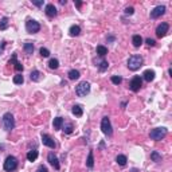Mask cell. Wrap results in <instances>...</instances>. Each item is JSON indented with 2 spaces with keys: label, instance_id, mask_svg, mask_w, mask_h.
Masks as SVG:
<instances>
[{
  "label": "cell",
  "instance_id": "d590c367",
  "mask_svg": "<svg viewBox=\"0 0 172 172\" xmlns=\"http://www.w3.org/2000/svg\"><path fill=\"white\" fill-rule=\"evenodd\" d=\"M133 12H134L133 7H126L125 8V15H133Z\"/></svg>",
  "mask_w": 172,
  "mask_h": 172
},
{
  "label": "cell",
  "instance_id": "e575fe53",
  "mask_svg": "<svg viewBox=\"0 0 172 172\" xmlns=\"http://www.w3.org/2000/svg\"><path fill=\"white\" fill-rule=\"evenodd\" d=\"M16 58H18V55H16V53H14V54H12V58L9 59L8 65H15V62L18 61V59H16Z\"/></svg>",
  "mask_w": 172,
  "mask_h": 172
},
{
  "label": "cell",
  "instance_id": "4dcf8cb0",
  "mask_svg": "<svg viewBox=\"0 0 172 172\" xmlns=\"http://www.w3.org/2000/svg\"><path fill=\"white\" fill-rule=\"evenodd\" d=\"M39 53H41V55L43 57V58H47V57H50V51L47 49H44V47H41Z\"/></svg>",
  "mask_w": 172,
  "mask_h": 172
},
{
  "label": "cell",
  "instance_id": "5b68a950",
  "mask_svg": "<svg viewBox=\"0 0 172 172\" xmlns=\"http://www.w3.org/2000/svg\"><path fill=\"white\" fill-rule=\"evenodd\" d=\"M4 171L7 172H12L18 168V159L15 156H7L6 161H4Z\"/></svg>",
  "mask_w": 172,
  "mask_h": 172
},
{
  "label": "cell",
  "instance_id": "f1b7e54d",
  "mask_svg": "<svg viewBox=\"0 0 172 172\" xmlns=\"http://www.w3.org/2000/svg\"><path fill=\"white\" fill-rule=\"evenodd\" d=\"M24 82V78L22 74H16V75L14 77V83L15 85H22Z\"/></svg>",
  "mask_w": 172,
  "mask_h": 172
},
{
  "label": "cell",
  "instance_id": "8992f818",
  "mask_svg": "<svg viewBox=\"0 0 172 172\" xmlns=\"http://www.w3.org/2000/svg\"><path fill=\"white\" fill-rule=\"evenodd\" d=\"M101 129L102 132H104V134L108 137H110L112 134H113V129H112V124H110V120H109L108 116L102 117L101 120Z\"/></svg>",
  "mask_w": 172,
  "mask_h": 172
},
{
  "label": "cell",
  "instance_id": "ab89813d",
  "mask_svg": "<svg viewBox=\"0 0 172 172\" xmlns=\"http://www.w3.org/2000/svg\"><path fill=\"white\" fill-rule=\"evenodd\" d=\"M4 47H6V42H1L0 43V55L4 53Z\"/></svg>",
  "mask_w": 172,
  "mask_h": 172
},
{
  "label": "cell",
  "instance_id": "52a82bcc",
  "mask_svg": "<svg viewBox=\"0 0 172 172\" xmlns=\"http://www.w3.org/2000/svg\"><path fill=\"white\" fill-rule=\"evenodd\" d=\"M143 86V78H141L140 75H134L133 78L131 79V82H129V89H131L132 91H139L140 90V88Z\"/></svg>",
  "mask_w": 172,
  "mask_h": 172
},
{
  "label": "cell",
  "instance_id": "d4e9b609",
  "mask_svg": "<svg viewBox=\"0 0 172 172\" xmlns=\"http://www.w3.org/2000/svg\"><path fill=\"white\" fill-rule=\"evenodd\" d=\"M86 165H88V168H93V167H94L93 151H90V152H89V155H88V160H86Z\"/></svg>",
  "mask_w": 172,
  "mask_h": 172
},
{
  "label": "cell",
  "instance_id": "83f0119b",
  "mask_svg": "<svg viewBox=\"0 0 172 172\" xmlns=\"http://www.w3.org/2000/svg\"><path fill=\"white\" fill-rule=\"evenodd\" d=\"M97 54L99 57H105L108 54V49L105 46H97Z\"/></svg>",
  "mask_w": 172,
  "mask_h": 172
},
{
  "label": "cell",
  "instance_id": "7c38bea8",
  "mask_svg": "<svg viewBox=\"0 0 172 172\" xmlns=\"http://www.w3.org/2000/svg\"><path fill=\"white\" fill-rule=\"evenodd\" d=\"M47 160H49V163L51 164V165H53L55 169H59V168H61L59 160H58V157H57V155L54 153V152H50V153L47 155Z\"/></svg>",
  "mask_w": 172,
  "mask_h": 172
},
{
  "label": "cell",
  "instance_id": "2e32d148",
  "mask_svg": "<svg viewBox=\"0 0 172 172\" xmlns=\"http://www.w3.org/2000/svg\"><path fill=\"white\" fill-rule=\"evenodd\" d=\"M30 78H31V81L34 82H39L42 78V73L39 70H32L31 74H30Z\"/></svg>",
  "mask_w": 172,
  "mask_h": 172
},
{
  "label": "cell",
  "instance_id": "277c9868",
  "mask_svg": "<svg viewBox=\"0 0 172 172\" xmlns=\"http://www.w3.org/2000/svg\"><path fill=\"white\" fill-rule=\"evenodd\" d=\"M75 93L78 97H86L89 93H90V83L86 81H82L77 85L75 88Z\"/></svg>",
  "mask_w": 172,
  "mask_h": 172
},
{
  "label": "cell",
  "instance_id": "e0dca14e",
  "mask_svg": "<svg viewBox=\"0 0 172 172\" xmlns=\"http://www.w3.org/2000/svg\"><path fill=\"white\" fill-rule=\"evenodd\" d=\"M53 125H54V129H57V131L62 129V126H63V118H62V117H55Z\"/></svg>",
  "mask_w": 172,
  "mask_h": 172
},
{
  "label": "cell",
  "instance_id": "8fae6325",
  "mask_svg": "<svg viewBox=\"0 0 172 172\" xmlns=\"http://www.w3.org/2000/svg\"><path fill=\"white\" fill-rule=\"evenodd\" d=\"M42 143H43V145L49 147V148H51V149H54L57 147L54 139L51 136H49V134H46V133H42Z\"/></svg>",
  "mask_w": 172,
  "mask_h": 172
},
{
  "label": "cell",
  "instance_id": "d6a6232c",
  "mask_svg": "<svg viewBox=\"0 0 172 172\" xmlns=\"http://www.w3.org/2000/svg\"><path fill=\"white\" fill-rule=\"evenodd\" d=\"M14 67H15V70L16 71H23V66H22V63L20 62H15V65H14Z\"/></svg>",
  "mask_w": 172,
  "mask_h": 172
},
{
  "label": "cell",
  "instance_id": "74e56055",
  "mask_svg": "<svg viewBox=\"0 0 172 172\" xmlns=\"http://www.w3.org/2000/svg\"><path fill=\"white\" fill-rule=\"evenodd\" d=\"M32 4H34V6H36V7H43L44 1H43V0H39V1H35V0H34V1H32Z\"/></svg>",
  "mask_w": 172,
  "mask_h": 172
},
{
  "label": "cell",
  "instance_id": "4fadbf2b",
  "mask_svg": "<svg viewBox=\"0 0 172 172\" xmlns=\"http://www.w3.org/2000/svg\"><path fill=\"white\" fill-rule=\"evenodd\" d=\"M44 12H46V15L49 16V18H55L57 14H58V11H57L55 6L54 4H46V8H44Z\"/></svg>",
  "mask_w": 172,
  "mask_h": 172
},
{
  "label": "cell",
  "instance_id": "7402d4cb",
  "mask_svg": "<svg viewBox=\"0 0 172 172\" xmlns=\"http://www.w3.org/2000/svg\"><path fill=\"white\" fill-rule=\"evenodd\" d=\"M8 24H9V19L7 18V16H4V18L0 19V30H1V31H4V30L8 28Z\"/></svg>",
  "mask_w": 172,
  "mask_h": 172
},
{
  "label": "cell",
  "instance_id": "5bb4252c",
  "mask_svg": "<svg viewBox=\"0 0 172 172\" xmlns=\"http://www.w3.org/2000/svg\"><path fill=\"white\" fill-rule=\"evenodd\" d=\"M143 78L145 79L147 82H152L155 79V71L151 70V69L145 70V71H144V74H143Z\"/></svg>",
  "mask_w": 172,
  "mask_h": 172
},
{
  "label": "cell",
  "instance_id": "4316f807",
  "mask_svg": "<svg viewBox=\"0 0 172 172\" xmlns=\"http://www.w3.org/2000/svg\"><path fill=\"white\" fill-rule=\"evenodd\" d=\"M151 160L152 161H156V163H159V161H161V155L157 151L151 152Z\"/></svg>",
  "mask_w": 172,
  "mask_h": 172
},
{
  "label": "cell",
  "instance_id": "44dd1931",
  "mask_svg": "<svg viewBox=\"0 0 172 172\" xmlns=\"http://www.w3.org/2000/svg\"><path fill=\"white\" fill-rule=\"evenodd\" d=\"M69 79H71V81H75V79H78L79 77H81V74H79V71L78 70H75V69H73V70H70L69 71Z\"/></svg>",
  "mask_w": 172,
  "mask_h": 172
},
{
  "label": "cell",
  "instance_id": "3957f363",
  "mask_svg": "<svg viewBox=\"0 0 172 172\" xmlns=\"http://www.w3.org/2000/svg\"><path fill=\"white\" fill-rule=\"evenodd\" d=\"M167 133H168V129L164 128V126H161V128H155V129H152V131H151L149 137H151L152 140H155V141H160L167 136Z\"/></svg>",
  "mask_w": 172,
  "mask_h": 172
},
{
  "label": "cell",
  "instance_id": "d6986e66",
  "mask_svg": "<svg viewBox=\"0 0 172 172\" xmlns=\"http://www.w3.org/2000/svg\"><path fill=\"white\" fill-rule=\"evenodd\" d=\"M69 32H70V36H78L79 34H81V27L77 26V24H74V26L70 27Z\"/></svg>",
  "mask_w": 172,
  "mask_h": 172
},
{
  "label": "cell",
  "instance_id": "60d3db41",
  "mask_svg": "<svg viewBox=\"0 0 172 172\" xmlns=\"http://www.w3.org/2000/svg\"><path fill=\"white\" fill-rule=\"evenodd\" d=\"M74 4H75V7H78V8L82 7V1H74Z\"/></svg>",
  "mask_w": 172,
  "mask_h": 172
},
{
  "label": "cell",
  "instance_id": "484cf974",
  "mask_svg": "<svg viewBox=\"0 0 172 172\" xmlns=\"http://www.w3.org/2000/svg\"><path fill=\"white\" fill-rule=\"evenodd\" d=\"M116 161H117L118 165H125L126 161H128V159H126L125 155H118V156L116 157Z\"/></svg>",
  "mask_w": 172,
  "mask_h": 172
},
{
  "label": "cell",
  "instance_id": "ffe728a7",
  "mask_svg": "<svg viewBox=\"0 0 172 172\" xmlns=\"http://www.w3.org/2000/svg\"><path fill=\"white\" fill-rule=\"evenodd\" d=\"M71 113L75 117H81L82 114H83V109L81 108V105H74L73 109H71Z\"/></svg>",
  "mask_w": 172,
  "mask_h": 172
},
{
  "label": "cell",
  "instance_id": "f35d334b",
  "mask_svg": "<svg viewBox=\"0 0 172 172\" xmlns=\"http://www.w3.org/2000/svg\"><path fill=\"white\" fill-rule=\"evenodd\" d=\"M147 44H148V46H155V44H156V42H155V39H151V38H148L147 39Z\"/></svg>",
  "mask_w": 172,
  "mask_h": 172
},
{
  "label": "cell",
  "instance_id": "f546056e",
  "mask_svg": "<svg viewBox=\"0 0 172 172\" xmlns=\"http://www.w3.org/2000/svg\"><path fill=\"white\" fill-rule=\"evenodd\" d=\"M98 67H99V70H101V71H105L106 69L109 67V63L106 61H101V62H99V65H98Z\"/></svg>",
  "mask_w": 172,
  "mask_h": 172
},
{
  "label": "cell",
  "instance_id": "1f68e13d",
  "mask_svg": "<svg viewBox=\"0 0 172 172\" xmlns=\"http://www.w3.org/2000/svg\"><path fill=\"white\" fill-rule=\"evenodd\" d=\"M112 82H113L114 85H120L121 82H123V78H121L120 75H113L112 77Z\"/></svg>",
  "mask_w": 172,
  "mask_h": 172
},
{
  "label": "cell",
  "instance_id": "cb8c5ba5",
  "mask_svg": "<svg viewBox=\"0 0 172 172\" xmlns=\"http://www.w3.org/2000/svg\"><path fill=\"white\" fill-rule=\"evenodd\" d=\"M132 43H133L134 47H140L141 44H143V38H141L140 35H133V38H132Z\"/></svg>",
  "mask_w": 172,
  "mask_h": 172
},
{
  "label": "cell",
  "instance_id": "603a6c76",
  "mask_svg": "<svg viewBox=\"0 0 172 172\" xmlns=\"http://www.w3.org/2000/svg\"><path fill=\"white\" fill-rule=\"evenodd\" d=\"M49 67L51 69V70H57L59 67V61L57 58H51L49 61Z\"/></svg>",
  "mask_w": 172,
  "mask_h": 172
},
{
  "label": "cell",
  "instance_id": "30bf717a",
  "mask_svg": "<svg viewBox=\"0 0 172 172\" xmlns=\"http://www.w3.org/2000/svg\"><path fill=\"white\" fill-rule=\"evenodd\" d=\"M164 14H165V6H157L151 11L149 16H151V19H157Z\"/></svg>",
  "mask_w": 172,
  "mask_h": 172
},
{
  "label": "cell",
  "instance_id": "836d02e7",
  "mask_svg": "<svg viewBox=\"0 0 172 172\" xmlns=\"http://www.w3.org/2000/svg\"><path fill=\"white\" fill-rule=\"evenodd\" d=\"M63 131H65V133H66V134H70L71 132H73V125H71V124H69L67 126H65Z\"/></svg>",
  "mask_w": 172,
  "mask_h": 172
},
{
  "label": "cell",
  "instance_id": "9a60e30c",
  "mask_svg": "<svg viewBox=\"0 0 172 172\" xmlns=\"http://www.w3.org/2000/svg\"><path fill=\"white\" fill-rule=\"evenodd\" d=\"M23 50H24V53H26L27 55H31V54L34 53V43H31V42H26V43L23 44Z\"/></svg>",
  "mask_w": 172,
  "mask_h": 172
},
{
  "label": "cell",
  "instance_id": "7a4b0ae2",
  "mask_svg": "<svg viewBox=\"0 0 172 172\" xmlns=\"http://www.w3.org/2000/svg\"><path fill=\"white\" fill-rule=\"evenodd\" d=\"M1 123H3V128L6 129L7 132H11L12 129L15 128V118H14V116H12V113H9V112H7V113L3 114Z\"/></svg>",
  "mask_w": 172,
  "mask_h": 172
},
{
  "label": "cell",
  "instance_id": "b9f144b4",
  "mask_svg": "<svg viewBox=\"0 0 172 172\" xmlns=\"http://www.w3.org/2000/svg\"><path fill=\"white\" fill-rule=\"evenodd\" d=\"M114 39H116V38H114V36H109V38H108V41H109V42H113Z\"/></svg>",
  "mask_w": 172,
  "mask_h": 172
},
{
  "label": "cell",
  "instance_id": "8d00e7d4",
  "mask_svg": "<svg viewBox=\"0 0 172 172\" xmlns=\"http://www.w3.org/2000/svg\"><path fill=\"white\" fill-rule=\"evenodd\" d=\"M36 172H49V169H47V167H44V165H39L38 169H36Z\"/></svg>",
  "mask_w": 172,
  "mask_h": 172
},
{
  "label": "cell",
  "instance_id": "9c48e42d",
  "mask_svg": "<svg viewBox=\"0 0 172 172\" xmlns=\"http://www.w3.org/2000/svg\"><path fill=\"white\" fill-rule=\"evenodd\" d=\"M168 30H169L168 23H160L156 27V35H157V38H164V36L167 35Z\"/></svg>",
  "mask_w": 172,
  "mask_h": 172
},
{
  "label": "cell",
  "instance_id": "6da1fadb",
  "mask_svg": "<svg viewBox=\"0 0 172 172\" xmlns=\"http://www.w3.org/2000/svg\"><path fill=\"white\" fill-rule=\"evenodd\" d=\"M143 62H144V59L141 55H132L131 58L128 59V69L132 71L139 70V69L143 66Z\"/></svg>",
  "mask_w": 172,
  "mask_h": 172
},
{
  "label": "cell",
  "instance_id": "ba28073f",
  "mask_svg": "<svg viewBox=\"0 0 172 172\" xmlns=\"http://www.w3.org/2000/svg\"><path fill=\"white\" fill-rule=\"evenodd\" d=\"M26 30H27V32H30V34H36V32H39V30H41V24H39L36 20L30 19V20L26 22Z\"/></svg>",
  "mask_w": 172,
  "mask_h": 172
},
{
  "label": "cell",
  "instance_id": "ac0fdd59",
  "mask_svg": "<svg viewBox=\"0 0 172 172\" xmlns=\"http://www.w3.org/2000/svg\"><path fill=\"white\" fill-rule=\"evenodd\" d=\"M38 151L36 149H32V151H28V153H27V160L28 161H35L36 159H38Z\"/></svg>",
  "mask_w": 172,
  "mask_h": 172
}]
</instances>
